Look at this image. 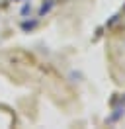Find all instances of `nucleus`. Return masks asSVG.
<instances>
[{
    "label": "nucleus",
    "instance_id": "nucleus-2",
    "mask_svg": "<svg viewBox=\"0 0 125 129\" xmlns=\"http://www.w3.org/2000/svg\"><path fill=\"white\" fill-rule=\"evenodd\" d=\"M35 25H37V22H23V24H22V29L27 31V29H33Z\"/></svg>",
    "mask_w": 125,
    "mask_h": 129
},
{
    "label": "nucleus",
    "instance_id": "nucleus-1",
    "mask_svg": "<svg viewBox=\"0 0 125 129\" xmlns=\"http://www.w3.org/2000/svg\"><path fill=\"white\" fill-rule=\"evenodd\" d=\"M53 6H55V2H53V0H47V2H43V4H41V8H39V18H41V16H45V14H49Z\"/></svg>",
    "mask_w": 125,
    "mask_h": 129
},
{
    "label": "nucleus",
    "instance_id": "nucleus-3",
    "mask_svg": "<svg viewBox=\"0 0 125 129\" xmlns=\"http://www.w3.org/2000/svg\"><path fill=\"white\" fill-rule=\"evenodd\" d=\"M27 12H31V4H25V6L22 8V14H23V16H27Z\"/></svg>",
    "mask_w": 125,
    "mask_h": 129
}]
</instances>
